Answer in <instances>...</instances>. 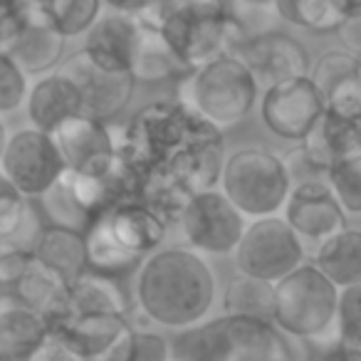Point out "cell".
<instances>
[{
  "mask_svg": "<svg viewBox=\"0 0 361 361\" xmlns=\"http://www.w3.org/2000/svg\"><path fill=\"white\" fill-rule=\"evenodd\" d=\"M116 149L131 198L159 213L169 228L193 196L221 183L226 164L221 129L180 102L139 109L116 136Z\"/></svg>",
  "mask_w": 361,
  "mask_h": 361,
  "instance_id": "cell-1",
  "label": "cell"
},
{
  "mask_svg": "<svg viewBox=\"0 0 361 361\" xmlns=\"http://www.w3.org/2000/svg\"><path fill=\"white\" fill-rule=\"evenodd\" d=\"M136 300L151 322L183 331L211 312L216 275L191 247H159L136 270Z\"/></svg>",
  "mask_w": 361,
  "mask_h": 361,
  "instance_id": "cell-2",
  "label": "cell"
},
{
  "mask_svg": "<svg viewBox=\"0 0 361 361\" xmlns=\"http://www.w3.org/2000/svg\"><path fill=\"white\" fill-rule=\"evenodd\" d=\"M169 226L159 213L136 198H124L104 208L85 228L87 272L121 280L141 267V262L164 243Z\"/></svg>",
  "mask_w": 361,
  "mask_h": 361,
  "instance_id": "cell-3",
  "label": "cell"
},
{
  "mask_svg": "<svg viewBox=\"0 0 361 361\" xmlns=\"http://www.w3.org/2000/svg\"><path fill=\"white\" fill-rule=\"evenodd\" d=\"M295 341L270 319L223 314L180 331L171 354L176 361H302Z\"/></svg>",
  "mask_w": 361,
  "mask_h": 361,
  "instance_id": "cell-4",
  "label": "cell"
},
{
  "mask_svg": "<svg viewBox=\"0 0 361 361\" xmlns=\"http://www.w3.org/2000/svg\"><path fill=\"white\" fill-rule=\"evenodd\" d=\"M260 85L235 55H223L180 80L178 102L216 129H228L252 111Z\"/></svg>",
  "mask_w": 361,
  "mask_h": 361,
  "instance_id": "cell-5",
  "label": "cell"
},
{
  "mask_svg": "<svg viewBox=\"0 0 361 361\" xmlns=\"http://www.w3.org/2000/svg\"><path fill=\"white\" fill-rule=\"evenodd\" d=\"M221 191L245 218L260 221L282 213L292 183L282 156L262 146H245L226 156Z\"/></svg>",
  "mask_w": 361,
  "mask_h": 361,
  "instance_id": "cell-6",
  "label": "cell"
},
{
  "mask_svg": "<svg viewBox=\"0 0 361 361\" xmlns=\"http://www.w3.org/2000/svg\"><path fill=\"white\" fill-rule=\"evenodd\" d=\"M336 310L339 290L317 270L314 262H305L275 282L272 322L292 339H319L336 324Z\"/></svg>",
  "mask_w": 361,
  "mask_h": 361,
  "instance_id": "cell-7",
  "label": "cell"
},
{
  "mask_svg": "<svg viewBox=\"0 0 361 361\" xmlns=\"http://www.w3.org/2000/svg\"><path fill=\"white\" fill-rule=\"evenodd\" d=\"M305 243L295 235L282 216L252 221L233 252L240 275L257 277L272 285L305 265Z\"/></svg>",
  "mask_w": 361,
  "mask_h": 361,
  "instance_id": "cell-8",
  "label": "cell"
},
{
  "mask_svg": "<svg viewBox=\"0 0 361 361\" xmlns=\"http://www.w3.org/2000/svg\"><path fill=\"white\" fill-rule=\"evenodd\" d=\"M176 226L191 250L201 255H233L247 228V218L221 188H211L186 203Z\"/></svg>",
  "mask_w": 361,
  "mask_h": 361,
  "instance_id": "cell-9",
  "label": "cell"
},
{
  "mask_svg": "<svg viewBox=\"0 0 361 361\" xmlns=\"http://www.w3.org/2000/svg\"><path fill=\"white\" fill-rule=\"evenodd\" d=\"M0 171L25 198H42L65 173V161L52 134L25 126L11 134L6 154L0 159Z\"/></svg>",
  "mask_w": 361,
  "mask_h": 361,
  "instance_id": "cell-10",
  "label": "cell"
},
{
  "mask_svg": "<svg viewBox=\"0 0 361 361\" xmlns=\"http://www.w3.org/2000/svg\"><path fill=\"white\" fill-rule=\"evenodd\" d=\"M65 169L87 178H111L119 169V149L106 121L75 116L52 134Z\"/></svg>",
  "mask_w": 361,
  "mask_h": 361,
  "instance_id": "cell-11",
  "label": "cell"
},
{
  "mask_svg": "<svg viewBox=\"0 0 361 361\" xmlns=\"http://www.w3.org/2000/svg\"><path fill=\"white\" fill-rule=\"evenodd\" d=\"M231 55H235L265 90L297 77H310L312 70L307 47L297 37L280 30L245 35Z\"/></svg>",
  "mask_w": 361,
  "mask_h": 361,
  "instance_id": "cell-12",
  "label": "cell"
},
{
  "mask_svg": "<svg viewBox=\"0 0 361 361\" xmlns=\"http://www.w3.org/2000/svg\"><path fill=\"white\" fill-rule=\"evenodd\" d=\"M324 114V97L310 77L282 82L265 90L260 116L275 136L302 144Z\"/></svg>",
  "mask_w": 361,
  "mask_h": 361,
  "instance_id": "cell-13",
  "label": "cell"
},
{
  "mask_svg": "<svg viewBox=\"0 0 361 361\" xmlns=\"http://www.w3.org/2000/svg\"><path fill=\"white\" fill-rule=\"evenodd\" d=\"M60 75H65L77 87L82 97L85 116L99 121H109L121 114L134 94L136 80L131 72H111L92 62L85 52H77L75 57L62 62Z\"/></svg>",
  "mask_w": 361,
  "mask_h": 361,
  "instance_id": "cell-14",
  "label": "cell"
},
{
  "mask_svg": "<svg viewBox=\"0 0 361 361\" xmlns=\"http://www.w3.org/2000/svg\"><path fill=\"white\" fill-rule=\"evenodd\" d=\"M282 218L302 243H312L314 247L346 228V213L326 180H312L292 188Z\"/></svg>",
  "mask_w": 361,
  "mask_h": 361,
  "instance_id": "cell-15",
  "label": "cell"
},
{
  "mask_svg": "<svg viewBox=\"0 0 361 361\" xmlns=\"http://www.w3.org/2000/svg\"><path fill=\"white\" fill-rule=\"evenodd\" d=\"M310 80L324 97V111L361 124V60L346 50H329L312 65Z\"/></svg>",
  "mask_w": 361,
  "mask_h": 361,
  "instance_id": "cell-16",
  "label": "cell"
},
{
  "mask_svg": "<svg viewBox=\"0 0 361 361\" xmlns=\"http://www.w3.org/2000/svg\"><path fill=\"white\" fill-rule=\"evenodd\" d=\"M50 336L80 361H102L131 329L126 314H87L52 319Z\"/></svg>",
  "mask_w": 361,
  "mask_h": 361,
  "instance_id": "cell-17",
  "label": "cell"
},
{
  "mask_svg": "<svg viewBox=\"0 0 361 361\" xmlns=\"http://www.w3.org/2000/svg\"><path fill=\"white\" fill-rule=\"evenodd\" d=\"M141 18L121 13H102L99 20L87 30L82 52L99 67L111 72H131L141 42Z\"/></svg>",
  "mask_w": 361,
  "mask_h": 361,
  "instance_id": "cell-18",
  "label": "cell"
},
{
  "mask_svg": "<svg viewBox=\"0 0 361 361\" xmlns=\"http://www.w3.org/2000/svg\"><path fill=\"white\" fill-rule=\"evenodd\" d=\"M50 341L47 317L0 290V361H25Z\"/></svg>",
  "mask_w": 361,
  "mask_h": 361,
  "instance_id": "cell-19",
  "label": "cell"
},
{
  "mask_svg": "<svg viewBox=\"0 0 361 361\" xmlns=\"http://www.w3.org/2000/svg\"><path fill=\"white\" fill-rule=\"evenodd\" d=\"M126 312H129V300L119 280L85 272L77 280L67 282L55 310L47 314V322L87 314H126Z\"/></svg>",
  "mask_w": 361,
  "mask_h": 361,
  "instance_id": "cell-20",
  "label": "cell"
},
{
  "mask_svg": "<svg viewBox=\"0 0 361 361\" xmlns=\"http://www.w3.org/2000/svg\"><path fill=\"white\" fill-rule=\"evenodd\" d=\"M25 114L30 119V126L45 134H55L62 124L85 114V109H82V97L77 87L65 75L52 72L30 87Z\"/></svg>",
  "mask_w": 361,
  "mask_h": 361,
  "instance_id": "cell-21",
  "label": "cell"
},
{
  "mask_svg": "<svg viewBox=\"0 0 361 361\" xmlns=\"http://www.w3.org/2000/svg\"><path fill=\"white\" fill-rule=\"evenodd\" d=\"M65 37L45 20L37 11H32L30 20L20 30V35L11 42L8 55L18 62L27 77L32 75H47L62 62L65 55Z\"/></svg>",
  "mask_w": 361,
  "mask_h": 361,
  "instance_id": "cell-22",
  "label": "cell"
},
{
  "mask_svg": "<svg viewBox=\"0 0 361 361\" xmlns=\"http://www.w3.org/2000/svg\"><path fill=\"white\" fill-rule=\"evenodd\" d=\"M32 252L42 265L50 267L65 282L77 280L87 272V245L80 231L52 226V223L42 226Z\"/></svg>",
  "mask_w": 361,
  "mask_h": 361,
  "instance_id": "cell-23",
  "label": "cell"
},
{
  "mask_svg": "<svg viewBox=\"0 0 361 361\" xmlns=\"http://www.w3.org/2000/svg\"><path fill=\"white\" fill-rule=\"evenodd\" d=\"M302 146L310 151L317 164L331 171L334 164L361 154V124L339 119V116L324 111L312 134L302 141Z\"/></svg>",
  "mask_w": 361,
  "mask_h": 361,
  "instance_id": "cell-24",
  "label": "cell"
},
{
  "mask_svg": "<svg viewBox=\"0 0 361 361\" xmlns=\"http://www.w3.org/2000/svg\"><path fill=\"white\" fill-rule=\"evenodd\" d=\"M314 265L336 290L361 282V231L344 228L314 250Z\"/></svg>",
  "mask_w": 361,
  "mask_h": 361,
  "instance_id": "cell-25",
  "label": "cell"
},
{
  "mask_svg": "<svg viewBox=\"0 0 361 361\" xmlns=\"http://www.w3.org/2000/svg\"><path fill=\"white\" fill-rule=\"evenodd\" d=\"M141 42L136 50L134 65H131V75L136 82H166V80H183L191 75L180 57L173 52V47L166 42L161 30L151 23L141 20Z\"/></svg>",
  "mask_w": 361,
  "mask_h": 361,
  "instance_id": "cell-26",
  "label": "cell"
},
{
  "mask_svg": "<svg viewBox=\"0 0 361 361\" xmlns=\"http://www.w3.org/2000/svg\"><path fill=\"white\" fill-rule=\"evenodd\" d=\"M42 231L37 208L0 171V243L32 247Z\"/></svg>",
  "mask_w": 361,
  "mask_h": 361,
  "instance_id": "cell-27",
  "label": "cell"
},
{
  "mask_svg": "<svg viewBox=\"0 0 361 361\" xmlns=\"http://www.w3.org/2000/svg\"><path fill=\"white\" fill-rule=\"evenodd\" d=\"M272 305H275V285L257 277L238 275L228 282L223 292V312L231 317L272 322Z\"/></svg>",
  "mask_w": 361,
  "mask_h": 361,
  "instance_id": "cell-28",
  "label": "cell"
},
{
  "mask_svg": "<svg viewBox=\"0 0 361 361\" xmlns=\"http://www.w3.org/2000/svg\"><path fill=\"white\" fill-rule=\"evenodd\" d=\"M35 11L60 32L62 37H85L99 20L102 0H32Z\"/></svg>",
  "mask_w": 361,
  "mask_h": 361,
  "instance_id": "cell-29",
  "label": "cell"
},
{
  "mask_svg": "<svg viewBox=\"0 0 361 361\" xmlns=\"http://www.w3.org/2000/svg\"><path fill=\"white\" fill-rule=\"evenodd\" d=\"M65 285L67 282L62 280L60 275H55L50 267H45L35 257V260L25 267V272L16 280V285L6 292H13L18 300H23L27 307H32V310H37L40 314L47 317L55 310Z\"/></svg>",
  "mask_w": 361,
  "mask_h": 361,
  "instance_id": "cell-30",
  "label": "cell"
},
{
  "mask_svg": "<svg viewBox=\"0 0 361 361\" xmlns=\"http://www.w3.org/2000/svg\"><path fill=\"white\" fill-rule=\"evenodd\" d=\"M275 16L310 32H336L344 20L339 0H277Z\"/></svg>",
  "mask_w": 361,
  "mask_h": 361,
  "instance_id": "cell-31",
  "label": "cell"
},
{
  "mask_svg": "<svg viewBox=\"0 0 361 361\" xmlns=\"http://www.w3.org/2000/svg\"><path fill=\"white\" fill-rule=\"evenodd\" d=\"M102 361H171V346L164 336L131 326Z\"/></svg>",
  "mask_w": 361,
  "mask_h": 361,
  "instance_id": "cell-32",
  "label": "cell"
},
{
  "mask_svg": "<svg viewBox=\"0 0 361 361\" xmlns=\"http://www.w3.org/2000/svg\"><path fill=\"white\" fill-rule=\"evenodd\" d=\"M326 183L331 186L344 213L361 216V154L349 156L331 166Z\"/></svg>",
  "mask_w": 361,
  "mask_h": 361,
  "instance_id": "cell-33",
  "label": "cell"
},
{
  "mask_svg": "<svg viewBox=\"0 0 361 361\" xmlns=\"http://www.w3.org/2000/svg\"><path fill=\"white\" fill-rule=\"evenodd\" d=\"M27 94H30L27 75L6 50H0V116L23 109Z\"/></svg>",
  "mask_w": 361,
  "mask_h": 361,
  "instance_id": "cell-34",
  "label": "cell"
},
{
  "mask_svg": "<svg viewBox=\"0 0 361 361\" xmlns=\"http://www.w3.org/2000/svg\"><path fill=\"white\" fill-rule=\"evenodd\" d=\"M336 329H339V339L361 346V282L339 290Z\"/></svg>",
  "mask_w": 361,
  "mask_h": 361,
  "instance_id": "cell-35",
  "label": "cell"
},
{
  "mask_svg": "<svg viewBox=\"0 0 361 361\" xmlns=\"http://www.w3.org/2000/svg\"><path fill=\"white\" fill-rule=\"evenodd\" d=\"M282 164H285V171L290 176L292 188L302 186V183H312V180H326L329 171L324 166H319L312 154L305 149L302 144H297L295 149H290L285 156H282Z\"/></svg>",
  "mask_w": 361,
  "mask_h": 361,
  "instance_id": "cell-36",
  "label": "cell"
},
{
  "mask_svg": "<svg viewBox=\"0 0 361 361\" xmlns=\"http://www.w3.org/2000/svg\"><path fill=\"white\" fill-rule=\"evenodd\" d=\"M32 11V0H0V50H8L11 42L20 35Z\"/></svg>",
  "mask_w": 361,
  "mask_h": 361,
  "instance_id": "cell-37",
  "label": "cell"
},
{
  "mask_svg": "<svg viewBox=\"0 0 361 361\" xmlns=\"http://www.w3.org/2000/svg\"><path fill=\"white\" fill-rule=\"evenodd\" d=\"M32 260H35L32 247L16 245V243H0V287L11 290Z\"/></svg>",
  "mask_w": 361,
  "mask_h": 361,
  "instance_id": "cell-38",
  "label": "cell"
},
{
  "mask_svg": "<svg viewBox=\"0 0 361 361\" xmlns=\"http://www.w3.org/2000/svg\"><path fill=\"white\" fill-rule=\"evenodd\" d=\"M336 35H339L344 50L361 60V11L344 16L341 25L336 27Z\"/></svg>",
  "mask_w": 361,
  "mask_h": 361,
  "instance_id": "cell-39",
  "label": "cell"
},
{
  "mask_svg": "<svg viewBox=\"0 0 361 361\" xmlns=\"http://www.w3.org/2000/svg\"><path fill=\"white\" fill-rule=\"evenodd\" d=\"M102 3L111 13H121V16H131V18H149L161 0H102Z\"/></svg>",
  "mask_w": 361,
  "mask_h": 361,
  "instance_id": "cell-40",
  "label": "cell"
},
{
  "mask_svg": "<svg viewBox=\"0 0 361 361\" xmlns=\"http://www.w3.org/2000/svg\"><path fill=\"white\" fill-rule=\"evenodd\" d=\"M319 361H361V346L349 344L344 339H336L322 349Z\"/></svg>",
  "mask_w": 361,
  "mask_h": 361,
  "instance_id": "cell-41",
  "label": "cell"
},
{
  "mask_svg": "<svg viewBox=\"0 0 361 361\" xmlns=\"http://www.w3.org/2000/svg\"><path fill=\"white\" fill-rule=\"evenodd\" d=\"M25 361H80V359H77V356H72L65 346L57 344V341L50 336V341H47V344L42 346L37 354H32L30 359H25Z\"/></svg>",
  "mask_w": 361,
  "mask_h": 361,
  "instance_id": "cell-42",
  "label": "cell"
},
{
  "mask_svg": "<svg viewBox=\"0 0 361 361\" xmlns=\"http://www.w3.org/2000/svg\"><path fill=\"white\" fill-rule=\"evenodd\" d=\"M235 6L250 13H275L277 0H235Z\"/></svg>",
  "mask_w": 361,
  "mask_h": 361,
  "instance_id": "cell-43",
  "label": "cell"
},
{
  "mask_svg": "<svg viewBox=\"0 0 361 361\" xmlns=\"http://www.w3.org/2000/svg\"><path fill=\"white\" fill-rule=\"evenodd\" d=\"M8 139H11V134H8V126H6V121H3V116H0V159H3V154H6Z\"/></svg>",
  "mask_w": 361,
  "mask_h": 361,
  "instance_id": "cell-44",
  "label": "cell"
},
{
  "mask_svg": "<svg viewBox=\"0 0 361 361\" xmlns=\"http://www.w3.org/2000/svg\"><path fill=\"white\" fill-rule=\"evenodd\" d=\"M339 8L344 11V16H349V13L361 11V0H339Z\"/></svg>",
  "mask_w": 361,
  "mask_h": 361,
  "instance_id": "cell-45",
  "label": "cell"
}]
</instances>
